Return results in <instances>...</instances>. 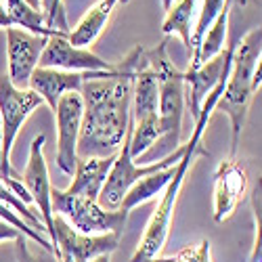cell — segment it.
Wrapping results in <instances>:
<instances>
[{
  "label": "cell",
  "instance_id": "obj_10",
  "mask_svg": "<svg viewBox=\"0 0 262 262\" xmlns=\"http://www.w3.org/2000/svg\"><path fill=\"white\" fill-rule=\"evenodd\" d=\"M45 135H40L32 141L30 145V160L28 166L24 170V174H19V181L24 183V187L28 189L32 202L38 206V216L42 225L47 229V235L53 244V208H51V179H49V168H47V160H45Z\"/></svg>",
  "mask_w": 262,
  "mask_h": 262
},
{
  "label": "cell",
  "instance_id": "obj_27",
  "mask_svg": "<svg viewBox=\"0 0 262 262\" xmlns=\"http://www.w3.org/2000/svg\"><path fill=\"white\" fill-rule=\"evenodd\" d=\"M17 237H21V233L15 227H11L5 221H0V242H15Z\"/></svg>",
  "mask_w": 262,
  "mask_h": 262
},
{
  "label": "cell",
  "instance_id": "obj_21",
  "mask_svg": "<svg viewBox=\"0 0 262 262\" xmlns=\"http://www.w3.org/2000/svg\"><path fill=\"white\" fill-rule=\"evenodd\" d=\"M227 3H229V0H204L202 11L198 15V24L193 26V32H191V55L198 53L204 34L214 24V19L221 15V11L227 7Z\"/></svg>",
  "mask_w": 262,
  "mask_h": 262
},
{
  "label": "cell",
  "instance_id": "obj_5",
  "mask_svg": "<svg viewBox=\"0 0 262 262\" xmlns=\"http://www.w3.org/2000/svg\"><path fill=\"white\" fill-rule=\"evenodd\" d=\"M130 133H133V120H130V124H128V133L124 137V143H122L120 151L116 154L114 166H112V170H109L105 185H103L99 198H97V204L105 210H120L124 195L128 193V189L133 187L137 181L149 177V174H154V172H160L164 168L177 166L179 160L183 158V154L187 151V143H185L177 151H172L170 156L162 158L160 162H151L147 166H137L133 156H130V147H128L130 145Z\"/></svg>",
  "mask_w": 262,
  "mask_h": 262
},
{
  "label": "cell",
  "instance_id": "obj_13",
  "mask_svg": "<svg viewBox=\"0 0 262 262\" xmlns=\"http://www.w3.org/2000/svg\"><path fill=\"white\" fill-rule=\"evenodd\" d=\"M229 47H225V51L221 55H216L214 59H210L208 63L200 65L198 70H187L185 74V103L191 109L193 120H198L200 109L204 99L216 89L218 82H221L229 70H231V61H233V51H235V42H227Z\"/></svg>",
  "mask_w": 262,
  "mask_h": 262
},
{
  "label": "cell",
  "instance_id": "obj_3",
  "mask_svg": "<svg viewBox=\"0 0 262 262\" xmlns=\"http://www.w3.org/2000/svg\"><path fill=\"white\" fill-rule=\"evenodd\" d=\"M260 55H262V30L254 28L237 42L225 91L218 97L214 107V112H223L231 120V158L237 156L239 137H242V130L246 126L252 99L258 93L254 89V72L260 65Z\"/></svg>",
  "mask_w": 262,
  "mask_h": 262
},
{
  "label": "cell",
  "instance_id": "obj_15",
  "mask_svg": "<svg viewBox=\"0 0 262 262\" xmlns=\"http://www.w3.org/2000/svg\"><path fill=\"white\" fill-rule=\"evenodd\" d=\"M158 76L145 65L137 72L133 84V101H130V120L135 124L158 122ZM160 124V122H158Z\"/></svg>",
  "mask_w": 262,
  "mask_h": 262
},
{
  "label": "cell",
  "instance_id": "obj_32",
  "mask_svg": "<svg viewBox=\"0 0 262 262\" xmlns=\"http://www.w3.org/2000/svg\"><path fill=\"white\" fill-rule=\"evenodd\" d=\"M162 5H164V9L168 11V9H170V7L174 5V0H162Z\"/></svg>",
  "mask_w": 262,
  "mask_h": 262
},
{
  "label": "cell",
  "instance_id": "obj_16",
  "mask_svg": "<svg viewBox=\"0 0 262 262\" xmlns=\"http://www.w3.org/2000/svg\"><path fill=\"white\" fill-rule=\"evenodd\" d=\"M116 156L109 158H78L76 170H74V183L70 189H65L72 195H80V198L95 200L99 198V193L105 185V179L109 170L114 166Z\"/></svg>",
  "mask_w": 262,
  "mask_h": 262
},
{
  "label": "cell",
  "instance_id": "obj_8",
  "mask_svg": "<svg viewBox=\"0 0 262 262\" xmlns=\"http://www.w3.org/2000/svg\"><path fill=\"white\" fill-rule=\"evenodd\" d=\"M70 34L59 32L47 40V47L40 55L38 68H51V70H63V72H114L116 63H107L99 55H95L91 49L74 47L68 40Z\"/></svg>",
  "mask_w": 262,
  "mask_h": 262
},
{
  "label": "cell",
  "instance_id": "obj_18",
  "mask_svg": "<svg viewBox=\"0 0 262 262\" xmlns=\"http://www.w3.org/2000/svg\"><path fill=\"white\" fill-rule=\"evenodd\" d=\"M227 38H229V3H227V7L221 11V15L214 19V24L208 28V32L204 34L198 53L191 55L189 70H198L200 65L208 63V61L214 59L216 55H221V53L225 51Z\"/></svg>",
  "mask_w": 262,
  "mask_h": 262
},
{
  "label": "cell",
  "instance_id": "obj_14",
  "mask_svg": "<svg viewBox=\"0 0 262 262\" xmlns=\"http://www.w3.org/2000/svg\"><path fill=\"white\" fill-rule=\"evenodd\" d=\"M82 74L78 72H63V70H51V68H36L30 76L28 89L34 91L42 101L49 103V107L57 109L59 99L65 93H80L82 89Z\"/></svg>",
  "mask_w": 262,
  "mask_h": 262
},
{
  "label": "cell",
  "instance_id": "obj_7",
  "mask_svg": "<svg viewBox=\"0 0 262 262\" xmlns=\"http://www.w3.org/2000/svg\"><path fill=\"white\" fill-rule=\"evenodd\" d=\"M118 233L82 235L74 231L61 216L53 218V254L57 262H91L99 254H112L118 250Z\"/></svg>",
  "mask_w": 262,
  "mask_h": 262
},
{
  "label": "cell",
  "instance_id": "obj_28",
  "mask_svg": "<svg viewBox=\"0 0 262 262\" xmlns=\"http://www.w3.org/2000/svg\"><path fill=\"white\" fill-rule=\"evenodd\" d=\"M9 28H15V24H13V19L9 17L5 5L0 3V30H9Z\"/></svg>",
  "mask_w": 262,
  "mask_h": 262
},
{
  "label": "cell",
  "instance_id": "obj_1",
  "mask_svg": "<svg viewBox=\"0 0 262 262\" xmlns=\"http://www.w3.org/2000/svg\"><path fill=\"white\" fill-rule=\"evenodd\" d=\"M145 65V49L137 47L114 72H86L80 89L82 124L76 154L78 158L116 156L130 124V101L137 72Z\"/></svg>",
  "mask_w": 262,
  "mask_h": 262
},
{
  "label": "cell",
  "instance_id": "obj_23",
  "mask_svg": "<svg viewBox=\"0 0 262 262\" xmlns=\"http://www.w3.org/2000/svg\"><path fill=\"white\" fill-rule=\"evenodd\" d=\"M0 221H5V223H9L11 227H15L21 235H26V237H30L32 242H36L40 248H45V250H49V252H53V244H51V239L47 237V235H42V233H38V231H34L24 218H21L11 206H7V204H3L0 202Z\"/></svg>",
  "mask_w": 262,
  "mask_h": 262
},
{
  "label": "cell",
  "instance_id": "obj_33",
  "mask_svg": "<svg viewBox=\"0 0 262 262\" xmlns=\"http://www.w3.org/2000/svg\"><path fill=\"white\" fill-rule=\"evenodd\" d=\"M0 3H3V5H5V0H0Z\"/></svg>",
  "mask_w": 262,
  "mask_h": 262
},
{
  "label": "cell",
  "instance_id": "obj_25",
  "mask_svg": "<svg viewBox=\"0 0 262 262\" xmlns=\"http://www.w3.org/2000/svg\"><path fill=\"white\" fill-rule=\"evenodd\" d=\"M252 208H254V246L250 254V262H262V242H260V187L252 195Z\"/></svg>",
  "mask_w": 262,
  "mask_h": 262
},
{
  "label": "cell",
  "instance_id": "obj_30",
  "mask_svg": "<svg viewBox=\"0 0 262 262\" xmlns=\"http://www.w3.org/2000/svg\"><path fill=\"white\" fill-rule=\"evenodd\" d=\"M0 172H3V135H0ZM0 181H3V174H0Z\"/></svg>",
  "mask_w": 262,
  "mask_h": 262
},
{
  "label": "cell",
  "instance_id": "obj_12",
  "mask_svg": "<svg viewBox=\"0 0 262 262\" xmlns=\"http://www.w3.org/2000/svg\"><path fill=\"white\" fill-rule=\"evenodd\" d=\"M248 170L237 158L223 160L214 174V221L225 223L248 193Z\"/></svg>",
  "mask_w": 262,
  "mask_h": 262
},
{
  "label": "cell",
  "instance_id": "obj_11",
  "mask_svg": "<svg viewBox=\"0 0 262 262\" xmlns=\"http://www.w3.org/2000/svg\"><path fill=\"white\" fill-rule=\"evenodd\" d=\"M47 36H36L21 28L7 30V55H9V82L15 89H28L32 72L38 68L40 55L47 47Z\"/></svg>",
  "mask_w": 262,
  "mask_h": 262
},
{
  "label": "cell",
  "instance_id": "obj_26",
  "mask_svg": "<svg viewBox=\"0 0 262 262\" xmlns=\"http://www.w3.org/2000/svg\"><path fill=\"white\" fill-rule=\"evenodd\" d=\"M15 242H17V246H15V252H17V262H45L42 258H38V256H34V254L30 252L28 242H26V235L17 237Z\"/></svg>",
  "mask_w": 262,
  "mask_h": 262
},
{
  "label": "cell",
  "instance_id": "obj_24",
  "mask_svg": "<svg viewBox=\"0 0 262 262\" xmlns=\"http://www.w3.org/2000/svg\"><path fill=\"white\" fill-rule=\"evenodd\" d=\"M149 262H212L210 242H208V239H202L200 244L189 246V248L177 252L174 256H166V258L156 256L154 260H149Z\"/></svg>",
  "mask_w": 262,
  "mask_h": 262
},
{
  "label": "cell",
  "instance_id": "obj_2",
  "mask_svg": "<svg viewBox=\"0 0 262 262\" xmlns=\"http://www.w3.org/2000/svg\"><path fill=\"white\" fill-rule=\"evenodd\" d=\"M227 78H229V74H227L221 82H218L216 89L204 99L202 109H200V116H198V120H195V126H193L191 139L187 141V151L183 154V158L179 160V164L174 166L172 181H170L168 187L164 189L162 200H160L156 212L151 214L149 225H147V229H145V233H143V237H141L137 252L133 254V258H130V262H149V260H154L156 256H160V252L164 250L166 239H168V235H170L172 214H174V208H177V202H179V195H181L185 177H187L191 164L195 162V158L206 154V151L202 149V145H200V143H202V135H204V130L208 128V122H210V116L214 114V107H216L218 97H221L223 91H225Z\"/></svg>",
  "mask_w": 262,
  "mask_h": 262
},
{
  "label": "cell",
  "instance_id": "obj_22",
  "mask_svg": "<svg viewBox=\"0 0 262 262\" xmlns=\"http://www.w3.org/2000/svg\"><path fill=\"white\" fill-rule=\"evenodd\" d=\"M0 202L3 204H7V206H11L24 221L34 229V231H38V233H42V235H47V229H45V225H42V221H40V216H38V212L36 210H32L24 200H19L17 195L0 181ZM49 237V235H47Z\"/></svg>",
  "mask_w": 262,
  "mask_h": 262
},
{
  "label": "cell",
  "instance_id": "obj_4",
  "mask_svg": "<svg viewBox=\"0 0 262 262\" xmlns=\"http://www.w3.org/2000/svg\"><path fill=\"white\" fill-rule=\"evenodd\" d=\"M147 68L158 76V122H160V158L181 147L183 114H185V74L172 65L168 57V40L154 51H145Z\"/></svg>",
  "mask_w": 262,
  "mask_h": 262
},
{
  "label": "cell",
  "instance_id": "obj_31",
  "mask_svg": "<svg viewBox=\"0 0 262 262\" xmlns=\"http://www.w3.org/2000/svg\"><path fill=\"white\" fill-rule=\"evenodd\" d=\"M26 3H28L30 7H34V9H38V11H42V5H40V0H26Z\"/></svg>",
  "mask_w": 262,
  "mask_h": 262
},
{
  "label": "cell",
  "instance_id": "obj_6",
  "mask_svg": "<svg viewBox=\"0 0 262 262\" xmlns=\"http://www.w3.org/2000/svg\"><path fill=\"white\" fill-rule=\"evenodd\" d=\"M51 208L53 214L61 216L74 231L82 235H101V233L122 235L124 225L128 221V212L124 210H105L95 200L72 195L55 187L51 191Z\"/></svg>",
  "mask_w": 262,
  "mask_h": 262
},
{
  "label": "cell",
  "instance_id": "obj_17",
  "mask_svg": "<svg viewBox=\"0 0 262 262\" xmlns=\"http://www.w3.org/2000/svg\"><path fill=\"white\" fill-rule=\"evenodd\" d=\"M120 3L122 0H99V3L80 19V24L74 30H70L68 40L74 47H82V49H89L91 45H95Z\"/></svg>",
  "mask_w": 262,
  "mask_h": 262
},
{
  "label": "cell",
  "instance_id": "obj_19",
  "mask_svg": "<svg viewBox=\"0 0 262 262\" xmlns=\"http://www.w3.org/2000/svg\"><path fill=\"white\" fill-rule=\"evenodd\" d=\"M172 174H174V166L164 168L160 172H154V174H149V177L137 181L133 187L128 189V193L124 195L120 210L130 212V210H135L137 206H141V204H145L149 200H154L156 195H160L168 187V183L172 181Z\"/></svg>",
  "mask_w": 262,
  "mask_h": 262
},
{
  "label": "cell",
  "instance_id": "obj_9",
  "mask_svg": "<svg viewBox=\"0 0 262 262\" xmlns=\"http://www.w3.org/2000/svg\"><path fill=\"white\" fill-rule=\"evenodd\" d=\"M57 120V168L74 177L76 162H78V137H80V124H82V97L80 93H65L55 109Z\"/></svg>",
  "mask_w": 262,
  "mask_h": 262
},
{
  "label": "cell",
  "instance_id": "obj_20",
  "mask_svg": "<svg viewBox=\"0 0 262 262\" xmlns=\"http://www.w3.org/2000/svg\"><path fill=\"white\" fill-rule=\"evenodd\" d=\"M198 5L200 0H179L177 5L168 9V15L162 26L166 36L177 34L189 53H191V32H193V19L198 15Z\"/></svg>",
  "mask_w": 262,
  "mask_h": 262
},
{
  "label": "cell",
  "instance_id": "obj_29",
  "mask_svg": "<svg viewBox=\"0 0 262 262\" xmlns=\"http://www.w3.org/2000/svg\"><path fill=\"white\" fill-rule=\"evenodd\" d=\"M91 262H109V254H99V256H95Z\"/></svg>",
  "mask_w": 262,
  "mask_h": 262
}]
</instances>
